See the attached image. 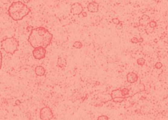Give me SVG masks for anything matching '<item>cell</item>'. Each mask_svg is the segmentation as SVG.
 Returning a JSON list of instances; mask_svg holds the SVG:
<instances>
[{
    "instance_id": "obj_1",
    "label": "cell",
    "mask_w": 168,
    "mask_h": 120,
    "mask_svg": "<svg viewBox=\"0 0 168 120\" xmlns=\"http://www.w3.org/2000/svg\"><path fill=\"white\" fill-rule=\"evenodd\" d=\"M53 39V35L47 28L42 26L33 28L28 37V42L33 48L43 47L47 48Z\"/></svg>"
},
{
    "instance_id": "obj_2",
    "label": "cell",
    "mask_w": 168,
    "mask_h": 120,
    "mask_svg": "<svg viewBox=\"0 0 168 120\" xmlns=\"http://www.w3.org/2000/svg\"><path fill=\"white\" fill-rule=\"evenodd\" d=\"M30 12L31 9L20 1L12 3L8 9V14L14 21L22 20Z\"/></svg>"
},
{
    "instance_id": "obj_3",
    "label": "cell",
    "mask_w": 168,
    "mask_h": 120,
    "mask_svg": "<svg viewBox=\"0 0 168 120\" xmlns=\"http://www.w3.org/2000/svg\"><path fill=\"white\" fill-rule=\"evenodd\" d=\"M1 44L2 49L4 50L5 53L12 54V55H13L14 53L18 50V46H19V43H18V40L13 37L2 40Z\"/></svg>"
},
{
    "instance_id": "obj_4",
    "label": "cell",
    "mask_w": 168,
    "mask_h": 120,
    "mask_svg": "<svg viewBox=\"0 0 168 120\" xmlns=\"http://www.w3.org/2000/svg\"><path fill=\"white\" fill-rule=\"evenodd\" d=\"M40 118L42 120H50L53 118V113L49 107H43L40 110Z\"/></svg>"
},
{
    "instance_id": "obj_5",
    "label": "cell",
    "mask_w": 168,
    "mask_h": 120,
    "mask_svg": "<svg viewBox=\"0 0 168 120\" xmlns=\"http://www.w3.org/2000/svg\"><path fill=\"white\" fill-rule=\"evenodd\" d=\"M33 57L36 60H42L46 57V48L43 47H39L34 48L32 51Z\"/></svg>"
},
{
    "instance_id": "obj_6",
    "label": "cell",
    "mask_w": 168,
    "mask_h": 120,
    "mask_svg": "<svg viewBox=\"0 0 168 120\" xmlns=\"http://www.w3.org/2000/svg\"><path fill=\"white\" fill-rule=\"evenodd\" d=\"M84 11V7L80 3H74L71 5L70 12L74 15H80Z\"/></svg>"
},
{
    "instance_id": "obj_7",
    "label": "cell",
    "mask_w": 168,
    "mask_h": 120,
    "mask_svg": "<svg viewBox=\"0 0 168 120\" xmlns=\"http://www.w3.org/2000/svg\"><path fill=\"white\" fill-rule=\"evenodd\" d=\"M126 79H127V82L133 84V83H135L138 81V79H139V76H138V75L136 73H135V72H131L127 74Z\"/></svg>"
},
{
    "instance_id": "obj_8",
    "label": "cell",
    "mask_w": 168,
    "mask_h": 120,
    "mask_svg": "<svg viewBox=\"0 0 168 120\" xmlns=\"http://www.w3.org/2000/svg\"><path fill=\"white\" fill-rule=\"evenodd\" d=\"M99 4L96 2H91L87 5V10L90 13H97L99 11Z\"/></svg>"
},
{
    "instance_id": "obj_9",
    "label": "cell",
    "mask_w": 168,
    "mask_h": 120,
    "mask_svg": "<svg viewBox=\"0 0 168 120\" xmlns=\"http://www.w3.org/2000/svg\"><path fill=\"white\" fill-rule=\"evenodd\" d=\"M151 20V18L148 15H147V14H143V15L141 17V19L139 20L140 26H144V27L148 26Z\"/></svg>"
},
{
    "instance_id": "obj_10",
    "label": "cell",
    "mask_w": 168,
    "mask_h": 120,
    "mask_svg": "<svg viewBox=\"0 0 168 120\" xmlns=\"http://www.w3.org/2000/svg\"><path fill=\"white\" fill-rule=\"evenodd\" d=\"M110 97H111V100L114 99L116 97H124L122 95V89H117L113 90V91L111 92L110 94Z\"/></svg>"
},
{
    "instance_id": "obj_11",
    "label": "cell",
    "mask_w": 168,
    "mask_h": 120,
    "mask_svg": "<svg viewBox=\"0 0 168 120\" xmlns=\"http://www.w3.org/2000/svg\"><path fill=\"white\" fill-rule=\"evenodd\" d=\"M35 74L38 76H43L46 74V70L42 66H37L35 68Z\"/></svg>"
},
{
    "instance_id": "obj_12",
    "label": "cell",
    "mask_w": 168,
    "mask_h": 120,
    "mask_svg": "<svg viewBox=\"0 0 168 120\" xmlns=\"http://www.w3.org/2000/svg\"><path fill=\"white\" fill-rule=\"evenodd\" d=\"M57 64V66L59 68H64L66 65V60L64 57H59Z\"/></svg>"
},
{
    "instance_id": "obj_13",
    "label": "cell",
    "mask_w": 168,
    "mask_h": 120,
    "mask_svg": "<svg viewBox=\"0 0 168 120\" xmlns=\"http://www.w3.org/2000/svg\"><path fill=\"white\" fill-rule=\"evenodd\" d=\"M126 99L127 98L125 97H116L114 99H112L111 100H113L114 103H123V102H124Z\"/></svg>"
},
{
    "instance_id": "obj_14",
    "label": "cell",
    "mask_w": 168,
    "mask_h": 120,
    "mask_svg": "<svg viewBox=\"0 0 168 120\" xmlns=\"http://www.w3.org/2000/svg\"><path fill=\"white\" fill-rule=\"evenodd\" d=\"M129 89L128 88H126V87H124V88L122 89V95L124 97H125L126 98L129 97Z\"/></svg>"
},
{
    "instance_id": "obj_15",
    "label": "cell",
    "mask_w": 168,
    "mask_h": 120,
    "mask_svg": "<svg viewBox=\"0 0 168 120\" xmlns=\"http://www.w3.org/2000/svg\"><path fill=\"white\" fill-rule=\"evenodd\" d=\"M145 63H146V60H145L143 58H139L137 60V64L139 65L140 66H143L144 65Z\"/></svg>"
},
{
    "instance_id": "obj_16",
    "label": "cell",
    "mask_w": 168,
    "mask_h": 120,
    "mask_svg": "<svg viewBox=\"0 0 168 120\" xmlns=\"http://www.w3.org/2000/svg\"><path fill=\"white\" fill-rule=\"evenodd\" d=\"M131 42L132 43H142L143 42V38H141L140 39H138L137 38H133L131 39Z\"/></svg>"
},
{
    "instance_id": "obj_17",
    "label": "cell",
    "mask_w": 168,
    "mask_h": 120,
    "mask_svg": "<svg viewBox=\"0 0 168 120\" xmlns=\"http://www.w3.org/2000/svg\"><path fill=\"white\" fill-rule=\"evenodd\" d=\"M82 46H83V44L80 42H76L73 44V47L76 49H81Z\"/></svg>"
},
{
    "instance_id": "obj_18",
    "label": "cell",
    "mask_w": 168,
    "mask_h": 120,
    "mask_svg": "<svg viewBox=\"0 0 168 120\" xmlns=\"http://www.w3.org/2000/svg\"><path fill=\"white\" fill-rule=\"evenodd\" d=\"M148 26L152 28H155L157 26V23H156V22L154 20H151L150 23L148 24Z\"/></svg>"
},
{
    "instance_id": "obj_19",
    "label": "cell",
    "mask_w": 168,
    "mask_h": 120,
    "mask_svg": "<svg viewBox=\"0 0 168 120\" xmlns=\"http://www.w3.org/2000/svg\"><path fill=\"white\" fill-rule=\"evenodd\" d=\"M163 67V64L162 63H160V62H158L157 63L155 64V68L156 69H158V70H160V69H161Z\"/></svg>"
},
{
    "instance_id": "obj_20",
    "label": "cell",
    "mask_w": 168,
    "mask_h": 120,
    "mask_svg": "<svg viewBox=\"0 0 168 120\" xmlns=\"http://www.w3.org/2000/svg\"><path fill=\"white\" fill-rule=\"evenodd\" d=\"M112 22H113V24H114L115 25H118V24H119L121 23V21L119 20L118 18H114V19H112Z\"/></svg>"
},
{
    "instance_id": "obj_21",
    "label": "cell",
    "mask_w": 168,
    "mask_h": 120,
    "mask_svg": "<svg viewBox=\"0 0 168 120\" xmlns=\"http://www.w3.org/2000/svg\"><path fill=\"white\" fill-rule=\"evenodd\" d=\"M97 119L98 120H108V119H109V118L106 115H100L97 118Z\"/></svg>"
},
{
    "instance_id": "obj_22",
    "label": "cell",
    "mask_w": 168,
    "mask_h": 120,
    "mask_svg": "<svg viewBox=\"0 0 168 120\" xmlns=\"http://www.w3.org/2000/svg\"><path fill=\"white\" fill-rule=\"evenodd\" d=\"M116 29H118V30H122L123 28V24L122 22L118 25H116Z\"/></svg>"
},
{
    "instance_id": "obj_23",
    "label": "cell",
    "mask_w": 168,
    "mask_h": 120,
    "mask_svg": "<svg viewBox=\"0 0 168 120\" xmlns=\"http://www.w3.org/2000/svg\"><path fill=\"white\" fill-rule=\"evenodd\" d=\"M2 61H3V57H2V53L0 51V70L2 69Z\"/></svg>"
},
{
    "instance_id": "obj_24",
    "label": "cell",
    "mask_w": 168,
    "mask_h": 120,
    "mask_svg": "<svg viewBox=\"0 0 168 120\" xmlns=\"http://www.w3.org/2000/svg\"><path fill=\"white\" fill-rule=\"evenodd\" d=\"M15 106H18V105H20L21 104V101L19 100H16V102H15Z\"/></svg>"
},
{
    "instance_id": "obj_25",
    "label": "cell",
    "mask_w": 168,
    "mask_h": 120,
    "mask_svg": "<svg viewBox=\"0 0 168 120\" xmlns=\"http://www.w3.org/2000/svg\"><path fill=\"white\" fill-rule=\"evenodd\" d=\"M81 14H82V15H83L84 17H86L87 16V14L86 12H82Z\"/></svg>"
},
{
    "instance_id": "obj_26",
    "label": "cell",
    "mask_w": 168,
    "mask_h": 120,
    "mask_svg": "<svg viewBox=\"0 0 168 120\" xmlns=\"http://www.w3.org/2000/svg\"><path fill=\"white\" fill-rule=\"evenodd\" d=\"M23 2L25 3H28L30 2V0H23Z\"/></svg>"
}]
</instances>
